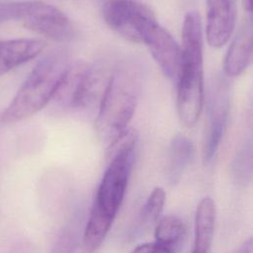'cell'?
Wrapping results in <instances>:
<instances>
[{
    "mask_svg": "<svg viewBox=\"0 0 253 253\" xmlns=\"http://www.w3.org/2000/svg\"><path fill=\"white\" fill-rule=\"evenodd\" d=\"M206 35L211 47L219 48L230 39L236 22L235 0H206Z\"/></svg>",
    "mask_w": 253,
    "mask_h": 253,
    "instance_id": "cell-10",
    "label": "cell"
},
{
    "mask_svg": "<svg viewBox=\"0 0 253 253\" xmlns=\"http://www.w3.org/2000/svg\"><path fill=\"white\" fill-rule=\"evenodd\" d=\"M206 105V125L203 134L202 155L204 162L209 163L219 147L228 123L230 89L225 77L218 75L212 79L210 84Z\"/></svg>",
    "mask_w": 253,
    "mask_h": 253,
    "instance_id": "cell-7",
    "label": "cell"
},
{
    "mask_svg": "<svg viewBox=\"0 0 253 253\" xmlns=\"http://www.w3.org/2000/svg\"><path fill=\"white\" fill-rule=\"evenodd\" d=\"M176 80L178 116L191 127L200 118L205 99L203 31L196 11H189L184 18Z\"/></svg>",
    "mask_w": 253,
    "mask_h": 253,
    "instance_id": "cell-3",
    "label": "cell"
},
{
    "mask_svg": "<svg viewBox=\"0 0 253 253\" xmlns=\"http://www.w3.org/2000/svg\"><path fill=\"white\" fill-rule=\"evenodd\" d=\"M244 7L248 13L252 12V0H244Z\"/></svg>",
    "mask_w": 253,
    "mask_h": 253,
    "instance_id": "cell-21",
    "label": "cell"
},
{
    "mask_svg": "<svg viewBox=\"0 0 253 253\" xmlns=\"http://www.w3.org/2000/svg\"><path fill=\"white\" fill-rule=\"evenodd\" d=\"M106 81L102 80V72L89 63L83 60L70 62L52 100L64 111L87 109L99 95L102 98L100 87Z\"/></svg>",
    "mask_w": 253,
    "mask_h": 253,
    "instance_id": "cell-6",
    "label": "cell"
},
{
    "mask_svg": "<svg viewBox=\"0 0 253 253\" xmlns=\"http://www.w3.org/2000/svg\"><path fill=\"white\" fill-rule=\"evenodd\" d=\"M102 12L113 31L133 42H139L141 27L154 16L148 7L136 0H107Z\"/></svg>",
    "mask_w": 253,
    "mask_h": 253,
    "instance_id": "cell-9",
    "label": "cell"
},
{
    "mask_svg": "<svg viewBox=\"0 0 253 253\" xmlns=\"http://www.w3.org/2000/svg\"><path fill=\"white\" fill-rule=\"evenodd\" d=\"M186 234L183 220L176 215H165L156 224L154 241L179 252Z\"/></svg>",
    "mask_w": 253,
    "mask_h": 253,
    "instance_id": "cell-15",
    "label": "cell"
},
{
    "mask_svg": "<svg viewBox=\"0 0 253 253\" xmlns=\"http://www.w3.org/2000/svg\"><path fill=\"white\" fill-rule=\"evenodd\" d=\"M253 243L252 239L248 238L239 248L235 253H253Z\"/></svg>",
    "mask_w": 253,
    "mask_h": 253,
    "instance_id": "cell-20",
    "label": "cell"
},
{
    "mask_svg": "<svg viewBox=\"0 0 253 253\" xmlns=\"http://www.w3.org/2000/svg\"><path fill=\"white\" fill-rule=\"evenodd\" d=\"M10 21L21 22L27 29L55 42H70L75 37L70 19L42 1L0 3V24Z\"/></svg>",
    "mask_w": 253,
    "mask_h": 253,
    "instance_id": "cell-5",
    "label": "cell"
},
{
    "mask_svg": "<svg viewBox=\"0 0 253 253\" xmlns=\"http://www.w3.org/2000/svg\"><path fill=\"white\" fill-rule=\"evenodd\" d=\"M130 253H178V252L156 241H152V242H146L136 246Z\"/></svg>",
    "mask_w": 253,
    "mask_h": 253,
    "instance_id": "cell-19",
    "label": "cell"
},
{
    "mask_svg": "<svg viewBox=\"0 0 253 253\" xmlns=\"http://www.w3.org/2000/svg\"><path fill=\"white\" fill-rule=\"evenodd\" d=\"M215 223V205L212 199L204 198L195 215V239L192 253H210Z\"/></svg>",
    "mask_w": 253,
    "mask_h": 253,
    "instance_id": "cell-13",
    "label": "cell"
},
{
    "mask_svg": "<svg viewBox=\"0 0 253 253\" xmlns=\"http://www.w3.org/2000/svg\"><path fill=\"white\" fill-rule=\"evenodd\" d=\"M165 199L166 195L162 188L157 187L153 189L137 216L134 227L131 229L132 236L143 233L152 223L157 221L163 210Z\"/></svg>",
    "mask_w": 253,
    "mask_h": 253,
    "instance_id": "cell-16",
    "label": "cell"
},
{
    "mask_svg": "<svg viewBox=\"0 0 253 253\" xmlns=\"http://www.w3.org/2000/svg\"><path fill=\"white\" fill-rule=\"evenodd\" d=\"M142 85L140 65L134 59L119 62L108 78L98 106L95 128L104 143L111 144L128 128Z\"/></svg>",
    "mask_w": 253,
    "mask_h": 253,
    "instance_id": "cell-2",
    "label": "cell"
},
{
    "mask_svg": "<svg viewBox=\"0 0 253 253\" xmlns=\"http://www.w3.org/2000/svg\"><path fill=\"white\" fill-rule=\"evenodd\" d=\"M139 42L143 43L162 73L169 79H176L180 45L172 35L151 17L145 21L140 33Z\"/></svg>",
    "mask_w": 253,
    "mask_h": 253,
    "instance_id": "cell-8",
    "label": "cell"
},
{
    "mask_svg": "<svg viewBox=\"0 0 253 253\" xmlns=\"http://www.w3.org/2000/svg\"><path fill=\"white\" fill-rule=\"evenodd\" d=\"M78 237V229L75 225H65L56 235L49 253H74Z\"/></svg>",
    "mask_w": 253,
    "mask_h": 253,
    "instance_id": "cell-18",
    "label": "cell"
},
{
    "mask_svg": "<svg viewBox=\"0 0 253 253\" xmlns=\"http://www.w3.org/2000/svg\"><path fill=\"white\" fill-rule=\"evenodd\" d=\"M137 133L127 128L107 150L110 163L98 186L84 229L85 251L92 253L103 243L123 204L134 160Z\"/></svg>",
    "mask_w": 253,
    "mask_h": 253,
    "instance_id": "cell-1",
    "label": "cell"
},
{
    "mask_svg": "<svg viewBox=\"0 0 253 253\" xmlns=\"http://www.w3.org/2000/svg\"><path fill=\"white\" fill-rule=\"evenodd\" d=\"M195 153L193 141L184 134L175 135L169 146L167 161V179L171 185L180 182Z\"/></svg>",
    "mask_w": 253,
    "mask_h": 253,
    "instance_id": "cell-14",
    "label": "cell"
},
{
    "mask_svg": "<svg viewBox=\"0 0 253 253\" xmlns=\"http://www.w3.org/2000/svg\"><path fill=\"white\" fill-rule=\"evenodd\" d=\"M70 61L64 50H54L33 68L1 115V122L24 121L41 111L52 100Z\"/></svg>",
    "mask_w": 253,
    "mask_h": 253,
    "instance_id": "cell-4",
    "label": "cell"
},
{
    "mask_svg": "<svg viewBox=\"0 0 253 253\" xmlns=\"http://www.w3.org/2000/svg\"><path fill=\"white\" fill-rule=\"evenodd\" d=\"M253 51V28L251 20L244 23L233 38L224 57V72L235 77L244 72L251 62Z\"/></svg>",
    "mask_w": 253,
    "mask_h": 253,
    "instance_id": "cell-12",
    "label": "cell"
},
{
    "mask_svg": "<svg viewBox=\"0 0 253 253\" xmlns=\"http://www.w3.org/2000/svg\"><path fill=\"white\" fill-rule=\"evenodd\" d=\"M232 177L236 184L246 185L252 176V144L248 140L238 150L231 164Z\"/></svg>",
    "mask_w": 253,
    "mask_h": 253,
    "instance_id": "cell-17",
    "label": "cell"
},
{
    "mask_svg": "<svg viewBox=\"0 0 253 253\" xmlns=\"http://www.w3.org/2000/svg\"><path fill=\"white\" fill-rule=\"evenodd\" d=\"M46 42L39 39L0 41V76L40 55Z\"/></svg>",
    "mask_w": 253,
    "mask_h": 253,
    "instance_id": "cell-11",
    "label": "cell"
}]
</instances>
